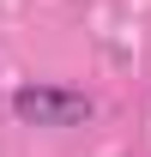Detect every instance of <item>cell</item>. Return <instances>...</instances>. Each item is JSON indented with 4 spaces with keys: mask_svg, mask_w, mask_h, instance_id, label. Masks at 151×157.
<instances>
[{
    "mask_svg": "<svg viewBox=\"0 0 151 157\" xmlns=\"http://www.w3.org/2000/svg\"><path fill=\"white\" fill-rule=\"evenodd\" d=\"M12 115H18L24 127L60 133V127H85V121L97 115V103L85 97V91H73V85H18V91H12Z\"/></svg>",
    "mask_w": 151,
    "mask_h": 157,
    "instance_id": "cell-1",
    "label": "cell"
}]
</instances>
